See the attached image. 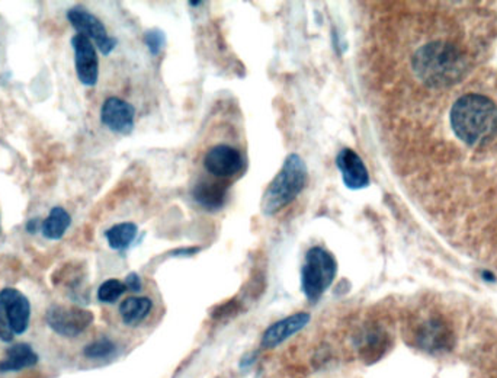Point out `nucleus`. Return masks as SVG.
I'll return each mask as SVG.
<instances>
[{
    "label": "nucleus",
    "instance_id": "obj_27",
    "mask_svg": "<svg viewBox=\"0 0 497 378\" xmlns=\"http://www.w3.org/2000/svg\"><path fill=\"white\" fill-rule=\"evenodd\" d=\"M189 6H199V5H202L201 2H189Z\"/></svg>",
    "mask_w": 497,
    "mask_h": 378
},
{
    "label": "nucleus",
    "instance_id": "obj_17",
    "mask_svg": "<svg viewBox=\"0 0 497 378\" xmlns=\"http://www.w3.org/2000/svg\"><path fill=\"white\" fill-rule=\"evenodd\" d=\"M137 235H139V227L131 221L113 226L111 229L105 232L109 247L118 252L127 251L133 242L137 239Z\"/></svg>",
    "mask_w": 497,
    "mask_h": 378
},
{
    "label": "nucleus",
    "instance_id": "obj_5",
    "mask_svg": "<svg viewBox=\"0 0 497 378\" xmlns=\"http://www.w3.org/2000/svg\"><path fill=\"white\" fill-rule=\"evenodd\" d=\"M94 313L82 308L52 306L45 315L47 325L56 334L66 337H75L83 334L94 323Z\"/></svg>",
    "mask_w": 497,
    "mask_h": 378
},
{
    "label": "nucleus",
    "instance_id": "obj_16",
    "mask_svg": "<svg viewBox=\"0 0 497 378\" xmlns=\"http://www.w3.org/2000/svg\"><path fill=\"white\" fill-rule=\"evenodd\" d=\"M153 310V301L149 297H128L120 306V316L127 326H139Z\"/></svg>",
    "mask_w": 497,
    "mask_h": 378
},
{
    "label": "nucleus",
    "instance_id": "obj_11",
    "mask_svg": "<svg viewBox=\"0 0 497 378\" xmlns=\"http://www.w3.org/2000/svg\"><path fill=\"white\" fill-rule=\"evenodd\" d=\"M415 342L423 351H449L453 346V332L441 318H429L419 326L415 334Z\"/></svg>",
    "mask_w": 497,
    "mask_h": 378
},
{
    "label": "nucleus",
    "instance_id": "obj_26",
    "mask_svg": "<svg viewBox=\"0 0 497 378\" xmlns=\"http://www.w3.org/2000/svg\"><path fill=\"white\" fill-rule=\"evenodd\" d=\"M38 223H40V221L31 220L30 223H28V226H26V229H28V232H30V233L37 232Z\"/></svg>",
    "mask_w": 497,
    "mask_h": 378
},
{
    "label": "nucleus",
    "instance_id": "obj_9",
    "mask_svg": "<svg viewBox=\"0 0 497 378\" xmlns=\"http://www.w3.org/2000/svg\"><path fill=\"white\" fill-rule=\"evenodd\" d=\"M101 121L116 134H131L134 130L135 108L121 97H108L102 106Z\"/></svg>",
    "mask_w": 497,
    "mask_h": 378
},
{
    "label": "nucleus",
    "instance_id": "obj_1",
    "mask_svg": "<svg viewBox=\"0 0 497 378\" xmlns=\"http://www.w3.org/2000/svg\"><path fill=\"white\" fill-rule=\"evenodd\" d=\"M413 70L428 87L446 88L461 82L467 73V59L456 45L435 41L425 44L413 56Z\"/></svg>",
    "mask_w": 497,
    "mask_h": 378
},
{
    "label": "nucleus",
    "instance_id": "obj_21",
    "mask_svg": "<svg viewBox=\"0 0 497 378\" xmlns=\"http://www.w3.org/2000/svg\"><path fill=\"white\" fill-rule=\"evenodd\" d=\"M127 291V287L120 280H108L97 290V299L102 303H115L116 300Z\"/></svg>",
    "mask_w": 497,
    "mask_h": 378
},
{
    "label": "nucleus",
    "instance_id": "obj_13",
    "mask_svg": "<svg viewBox=\"0 0 497 378\" xmlns=\"http://www.w3.org/2000/svg\"><path fill=\"white\" fill-rule=\"evenodd\" d=\"M310 318L308 313L301 311V313H296V315L288 316L282 320H278L265 330V334L262 337V346L263 348H275L278 345L299 334V330H303L310 323Z\"/></svg>",
    "mask_w": 497,
    "mask_h": 378
},
{
    "label": "nucleus",
    "instance_id": "obj_6",
    "mask_svg": "<svg viewBox=\"0 0 497 378\" xmlns=\"http://www.w3.org/2000/svg\"><path fill=\"white\" fill-rule=\"evenodd\" d=\"M68 18L78 34L89 38L90 41L94 40L104 56L113 53L116 47V40L108 34L104 23L97 16L92 15L87 9L71 8L68 12Z\"/></svg>",
    "mask_w": 497,
    "mask_h": 378
},
{
    "label": "nucleus",
    "instance_id": "obj_18",
    "mask_svg": "<svg viewBox=\"0 0 497 378\" xmlns=\"http://www.w3.org/2000/svg\"><path fill=\"white\" fill-rule=\"evenodd\" d=\"M387 348H389V337L380 329L368 330L361 341V355L366 363L380 360Z\"/></svg>",
    "mask_w": 497,
    "mask_h": 378
},
{
    "label": "nucleus",
    "instance_id": "obj_19",
    "mask_svg": "<svg viewBox=\"0 0 497 378\" xmlns=\"http://www.w3.org/2000/svg\"><path fill=\"white\" fill-rule=\"evenodd\" d=\"M70 223V214L64 210L63 207H54L50 211L49 217L42 223V235L50 240L60 239Z\"/></svg>",
    "mask_w": 497,
    "mask_h": 378
},
{
    "label": "nucleus",
    "instance_id": "obj_15",
    "mask_svg": "<svg viewBox=\"0 0 497 378\" xmlns=\"http://www.w3.org/2000/svg\"><path fill=\"white\" fill-rule=\"evenodd\" d=\"M38 363L37 352L28 344H16L6 352L4 360L0 361V373L25 370L34 367Z\"/></svg>",
    "mask_w": 497,
    "mask_h": 378
},
{
    "label": "nucleus",
    "instance_id": "obj_8",
    "mask_svg": "<svg viewBox=\"0 0 497 378\" xmlns=\"http://www.w3.org/2000/svg\"><path fill=\"white\" fill-rule=\"evenodd\" d=\"M75 50L76 73L85 87H95L99 79V60L97 49L89 38L78 34L71 38Z\"/></svg>",
    "mask_w": 497,
    "mask_h": 378
},
{
    "label": "nucleus",
    "instance_id": "obj_10",
    "mask_svg": "<svg viewBox=\"0 0 497 378\" xmlns=\"http://www.w3.org/2000/svg\"><path fill=\"white\" fill-rule=\"evenodd\" d=\"M336 166L345 187L352 191H359L370 185V173L363 159L355 150L345 147L336 156Z\"/></svg>",
    "mask_w": 497,
    "mask_h": 378
},
{
    "label": "nucleus",
    "instance_id": "obj_4",
    "mask_svg": "<svg viewBox=\"0 0 497 378\" xmlns=\"http://www.w3.org/2000/svg\"><path fill=\"white\" fill-rule=\"evenodd\" d=\"M337 273L335 256L323 247L313 246L307 251L301 268V290L311 303L322 299Z\"/></svg>",
    "mask_w": 497,
    "mask_h": 378
},
{
    "label": "nucleus",
    "instance_id": "obj_20",
    "mask_svg": "<svg viewBox=\"0 0 497 378\" xmlns=\"http://www.w3.org/2000/svg\"><path fill=\"white\" fill-rule=\"evenodd\" d=\"M115 351L116 345L114 344L113 341L106 339V337H102V339H97V341L87 345L83 354H85L87 358H92V360H104V358L114 355Z\"/></svg>",
    "mask_w": 497,
    "mask_h": 378
},
{
    "label": "nucleus",
    "instance_id": "obj_24",
    "mask_svg": "<svg viewBox=\"0 0 497 378\" xmlns=\"http://www.w3.org/2000/svg\"><path fill=\"white\" fill-rule=\"evenodd\" d=\"M125 287L131 291L139 292L142 290V280H140L139 275L135 272L128 273L127 278H125Z\"/></svg>",
    "mask_w": 497,
    "mask_h": 378
},
{
    "label": "nucleus",
    "instance_id": "obj_2",
    "mask_svg": "<svg viewBox=\"0 0 497 378\" xmlns=\"http://www.w3.org/2000/svg\"><path fill=\"white\" fill-rule=\"evenodd\" d=\"M451 127L470 146L486 144L497 134L496 104L483 95H464L451 109Z\"/></svg>",
    "mask_w": 497,
    "mask_h": 378
},
{
    "label": "nucleus",
    "instance_id": "obj_25",
    "mask_svg": "<svg viewBox=\"0 0 497 378\" xmlns=\"http://www.w3.org/2000/svg\"><path fill=\"white\" fill-rule=\"evenodd\" d=\"M199 251H201V249L197 246L180 247V249H176V251L169 252V256H172V258H179V256L182 258V256H187V258H189V256L198 254Z\"/></svg>",
    "mask_w": 497,
    "mask_h": 378
},
{
    "label": "nucleus",
    "instance_id": "obj_23",
    "mask_svg": "<svg viewBox=\"0 0 497 378\" xmlns=\"http://www.w3.org/2000/svg\"><path fill=\"white\" fill-rule=\"evenodd\" d=\"M14 330L9 325L8 318L5 313L4 308L0 306V339L4 342H11L14 339Z\"/></svg>",
    "mask_w": 497,
    "mask_h": 378
},
{
    "label": "nucleus",
    "instance_id": "obj_7",
    "mask_svg": "<svg viewBox=\"0 0 497 378\" xmlns=\"http://www.w3.org/2000/svg\"><path fill=\"white\" fill-rule=\"evenodd\" d=\"M204 166L211 175L217 178H232L242 172L244 159L235 147L217 144L207 152Z\"/></svg>",
    "mask_w": 497,
    "mask_h": 378
},
{
    "label": "nucleus",
    "instance_id": "obj_22",
    "mask_svg": "<svg viewBox=\"0 0 497 378\" xmlns=\"http://www.w3.org/2000/svg\"><path fill=\"white\" fill-rule=\"evenodd\" d=\"M144 44H146L152 56H159L166 47L165 32L159 30V28L147 31L146 34H144Z\"/></svg>",
    "mask_w": 497,
    "mask_h": 378
},
{
    "label": "nucleus",
    "instance_id": "obj_12",
    "mask_svg": "<svg viewBox=\"0 0 497 378\" xmlns=\"http://www.w3.org/2000/svg\"><path fill=\"white\" fill-rule=\"evenodd\" d=\"M0 306L6 313L14 334L23 335L30 325V300L18 290L4 289L0 291Z\"/></svg>",
    "mask_w": 497,
    "mask_h": 378
},
{
    "label": "nucleus",
    "instance_id": "obj_3",
    "mask_svg": "<svg viewBox=\"0 0 497 378\" xmlns=\"http://www.w3.org/2000/svg\"><path fill=\"white\" fill-rule=\"evenodd\" d=\"M308 171L306 161L297 153H290L284 159L280 172L271 180L262 197L261 210L271 217L284 210L306 188Z\"/></svg>",
    "mask_w": 497,
    "mask_h": 378
},
{
    "label": "nucleus",
    "instance_id": "obj_14",
    "mask_svg": "<svg viewBox=\"0 0 497 378\" xmlns=\"http://www.w3.org/2000/svg\"><path fill=\"white\" fill-rule=\"evenodd\" d=\"M192 198L204 210L214 213V211L221 210L225 207L227 189L220 182L204 180V182H198L195 185L194 189H192Z\"/></svg>",
    "mask_w": 497,
    "mask_h": 378
}]
</instances>
